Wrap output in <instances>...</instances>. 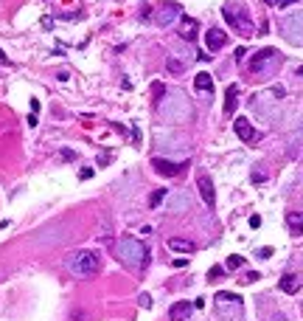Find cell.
Returning <instances> with one entry per match:
<instances>
[{"label": "cell", "mask_w": 303, "mask_h": 321, "mask_svg": "<svg viewBox=\"0 0 303 321\" xmlns=\"http://www.w3.org/2000/svg\"><path fill=\"white\" fill-rule=\"evenodd\" d=\"M115 257H118V262H124L127 268H132V271H143L149 262V248L138 240V237H121L118 243H115Z\"/></svg>", "instance_id": "obj_1"}, {"label": "cell", "mask_w": 303, "mask_h": 321, "mask_svg": "<svg viewBox=\"0 0 303 321\" xmlns=\"http://www.w3.org/2000/svg\"><path fill=\"white\" fill-rule=\"evenodd\" d=\"M65 268H68L73 276H79V279H93L101 271V257L96 254V251H90V248L73 251L71 257H68V262H65Z\"/></svg>", "instance_id": "obj_2"}, {"label": "cell", "mask_w": 303, "mask_h": 321, "mask_svg": "<svg viewBox=\"0 0 303 321\" xmlns=\"http://www.w3.org/2000/svg\"><path fill=\"white\" fill-rule=\"evenodd\" d=\"M278 68H281V51H275V48H261L250 59V73L253 76H272Z\"/></svg>", "instance_id": "obj_3"}, {"label": "cell", "mask_w": 303, "mask_h": 321, "mask_svg": "<svg viewBox=\"0 0 303 321\" xmlns=\"http://www.w3.org/2000/svg\"><path fill=\"white\" fill-rule=\"evenodd\" d=\"M222 15H225L227 26H233L239 34H244V37L253 34V20H250L244 6H239V3H225V6H222Z\"/></svg>", "instance_id": "obj_4"}, {"label": "cell", "mask_w": 303, "mask_h": 321, "mask_svg": "<svg viewBox=\"0 0 303 321\" xmlns=\"http://www.w3.org/2000/svg\"><path fill=\"white\" fill-rule=\"evenodd\" d=\"M216 307H219V315H222V318H227V321L241 318V296H236V293L219 290L216 293Z\"/></svg>", "instance_id": "obj_5"}, {"label": "cell", "mask_w": 303, "mask_h": 321, "mask_svg": "<svg viewBox=\"0 0 303 321\" xmlns=\"http://www.w3.org/2000/svg\"><path fill=\"white\" fill-rule=\"evenodd\" d=\"M283 34H286L292 43H303V12L283 20Z\"/></svg>", "instance_id": "obj_6"}, {"label": "cell", "mask_w": 303, "mask_h": 321, "mask_svg": "<svg viewBox=\"0 0 303 321\" xmlns=\"http://www.w3.org/2000/svg\"><path fill=\"white\" fill-rule=\"evenodd\" d=\"M177 34L183 37L185 43H194V40H197V34H199V23L194 20V17H188V15H180V26H177Z\"/></svg>", "instance_id": "obj_7"}, {"label": "cell", "mask_w": 303, "mask_h": 321, "mask_svg": "<svg viewBox=\"0 0 303 321\" xmlns=\"http://www.w3.org/2000/svg\"><path fill=\"white\" fill-rule=\"evenodd\" d=\"M197 189H199V197H202L205 206H208V208L216 206V192H213V180H211V175H199Z\"/></svg>", "instance_id": "obj_8"}, {"label": "cell", "mask_w": 303, "mask_h": 321, "mask_svg": "<svg viewBox=\"0 0 303 321\" xmlns=\"http://www.w3.org/2000/svg\"><path fill=\"white\" fill-rule=\"evenodd\" d=\"M185 166H188L185 161H183V164H171V161H166V158H152V169H157L160 175H166V178H174V175H180Z\"/></svg>", "instance_id": "obj_9"}, {"label": "cell", "mask_w": 303, "mask_h": 321, "mask_svg": "<svg viewBox=\"0 0 303 321\" xmlns=\"http://www.w3.org/2000/svg\"><path fill=\"white\" fill-rule=\"evenodd\" d=\"M227 45V34L222 29H208L205 34V48L208 51H222Z\"/></svg>", "instance_id": "obj_10"}, {"label": "cell", "mask_w": 303, "mask_h": 321, "mask_svg": "<svg viewBox=\"0 0 303 321\" xmlns=\"http://www.w3.org/2000/svg\"><path fill=\"white\" fill-rule=\"evenodd\" d=\"M233 130H236V136L241 138V141H258V133L253 130V124L247 122V119H236V124H233Z\"/></svg>", "instance_id": "obj_11"}, {"label": "cell", "mask_w": 303, "mask_h": 321, "mask_svg": "<svg viewBox=\"0 0 303 321\" xmlns=\"http://www.w3.org/2000/svg\"><path fill=\"white\" fill-rule=\"evenodd\" d=\"M191 313H194V304H191V301H177V304L169 310V318L171 321H185Z\"/></svg>", "instance_id": "obj_12"}, {"label": "cell", "mask_w": 303, "mask_h": 321, "mask_svg": "<svg viewBox=\"0 0 303 321\" xmlns=\"http://www.w3.org/2000/svg\"><path fill=\"white\" fill-rule=\"evenodd\" d=\"M239 107V85H230L227 87V96H225V116H233Z\"/></svg>", "instance_id": "obj_13"}, {"label": "cell", "mask_w": 303, "mask_h": 321, "mask_svg": "<svg viewBox=\"0 0 303 321\" xmlns=\"http://www.w3.org/2000/svg\"><path fill=\"white\" fill-rule=\"evenodd\" d=\"M177 15H183V9L174 6V3H166V6L160 9V17H157V23H160V26H169V23L174 20Z\"/></svg>", "instance_id": "obj_14"}, {"label": "cell", "mask_w": 303, "mask_h": 321, "mask_svg": "<svg viewBox=\"0 0 303 321\" xmlns=\"http://www.w3.org/2000/svg\"><path fill=\"white\" fill-rule=\"evenodd\" d=\"M286 226H289V234H292V237H300L303 234V211H292V214H289Z\"/></svg>", "instance_id": "obj_15"}, {"label": "cell", "mask_w": 303, "mask_h": 321, "mask_svg": "<svg viewBox=\"0 0 303 321\" xmlns=\"http://www.w3.org/2000/svg\"><path fill=\"white\" fill-rule=\"evenodd\" d=\"M169 248H171V251H180V254H194V251H197V245L191 243V240L174 237V240H169Z\"/></svg>", "instance_id": "obj_16"}, {"label": "cell", "mask_w": 303, "mask_h": 321, "mask_svg": "<svg viewBox=\"0 0 303 321\" xmlns=\"http://www.w3.org/2000/svg\"><path fill=\"white\" fill-rule=\"evenodd\" d=\"M194 85H197V90L211 93V90H213V79H211V73H197V79H194Z\"/></svg>", "instance_id": "obj_17"}, {"label": "cell", "mask_w": 303, "mask_h": 321, "mask_svg": "<svg viewBox=\"0 0 303 321\" xmlns=\"http://www.w3.org/2000/svg\"><path fill=\"white\" fill-rule=\"evenodd\" d=\"M297 276H292V273H286V276H281V290L283 293H297Z\"/></svg>", "instance_id": "obj_18"}, {"label": "cell", "mask_w": 303, "mask_h": 321, "mask_svg": "<svg viewBox=\"0 0 303 321\" xmlns=\"http://www.w3.org/2000/svg\"><path fill=\"white\" fill-rule=\"evenodd\" d=\"M166 194H169L166 189H155V192H152V197H149V206H152V208H157V206L163 203V200H166Z\"/></svg>", "instance_id": "obj_19"}, {"label": "cell", "mask_w": 303, "mask_h": 321, "mask_svg": "<svg viewBox=\"0 0 303 321\" xmlns=\"http://www.w3.org/2000/svg\"><path fill=\"white\" fill-rule=\"evenodd\" d=\"M241 265H244V259H241L239 254H233V257H227V268H230V271H236V268H241Z\"/></svg>", "instance_id": "obj_20"}, {"label": "cell", "mask_w": 303, "mask_h": 321, "mask_svg": "<svg viewBox=\"0 0 303 321\" xmlns=\"http://www.w3.org/2000/svg\"><path fill=\"white\" fill-rule=\"evenodd\" d=\"M73 321H90V313H85L82 307H76V310H73Z\"/></svg>", "instance_id": "obj_21"}, {"label": "cell", "mask_w": 303, "mask_h": 321, "mask_svg": "<svg viewBox=\"0 0 303 321\" xmlns=\"http://www.w3.org/2000/svg\"><path fill=\"white\" fill-rule=\"evenodd\" d=\"M169 71H171V73H183L185 68H183V65H180V62H177L174 57H171V59H169Z\"/></svg>", "instance_id": "obj_22"}, {"label": "cell", "mask_w": 303, "mask_h": 321, "mask_svg": "<svg viewBox=\"0 0 303 321\" xmlns=\"http://www.w3.org/2000/svg\"><path fill=\"white\" fill-rule=\"evenodd\" d=\"M79 178H82V180H90L93 178V166H85V169L79 172Z\"/></svg>", "instance_id": "obj_23"}, {"label": "cell", "mask_w": 303, "mask_h": 321, "mask_svg": "<svg viewBox=\"0 0 303 321\" xmlns=\"http://www.w3.org/2000/svg\"><path fill=\"white\" fill-rule=\"evenodd\" d=\"M258 257H261V259H267V257H272V248H258Z\"/></svg>", "instance_id": "obj_24"}, {"label": "cell", "mask_w": 303, "mask_h": 321, "mask_svg": "<svg viewBox=\"0 0 303 321\" xmlns=\"http://www.w3.org/2000/svg\"><path fill=\"white\" fill-rule=\"evenodd\" d=\"M222 273H225V271H222V268H211V273H208V279H216V276H222Z\"/></svg>", "instance_id": "obj_25"}, {"label": "cell", "mask_w": 303, "mask_h": 321, "mask_svg": "<svg viewBox=\"0 0 303 321\" xmlns=\"http://www.w3.org/2000/svg\"><path fill=\"white\" fill-rule=\"evenodd\" d=\"M73 158H76V152H71V150L62 152V161H73Z\"/></svg>", "instance_id": "obj_26"}, {"label": "cell", "mask_w": 303, "mask_h": 321, "mask_svg": "<svg viewBox=\"0 0 303 321\" xmlns=\"http://www.w3.org/2000/svg\"><path fill=\"white\" fill-rule=\"evenodd\" d=\"M244 279H247V282H258V273H255V271H250Z\"/></svg>", "instance_id": "obj_27"}, {"label": "cell", "mask_w": 303, "mask_h": 321, "mask_svg": "<svg viewBox=\"0 0 303 321\" xmlns=\"http://www.w3.org/2000/svg\"><path fill=\"white\" fill-rule=\"evenodd\" d=\"M141 304H143V307H149V304H152V299H149L146 293H141Z\"/></svg>", "instance_id": "obj_28"}, {"label": "cell", "mask_w": 303, "mask_h": 321, "mask_svg": "<svg viewBox=\"0 0 303 321\" xmlns=\"http://www.w3.org/2000/svg\"><path fill=\"white\" fill-rule=\"evenodd\" d=\"M3 62H9V59H6V54H3V51H0V65H3Z\"/></svg>", "instance_id": "obj_29"}, {"label": "cell", "mask_w": 303, "mask_h": 321, "mask_svg": "<svg viewBox=\"0 0 303 321\" xmlns=\"http://www.w3.org/2000/svg\"><path fill=\"white\" fill-rule=\"evenodd\" d=\"M297 73H300V76H303V65H300V68H297Z\"/></svg>", "instance_id": "obj_30"}]
</instances>
